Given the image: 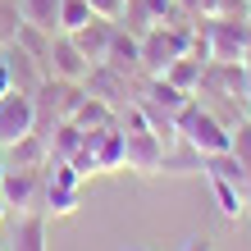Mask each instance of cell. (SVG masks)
<instances>
[{"label":"cell","instance_id":"1","mask_svg":"<svg viewBox=\"0 0 251 251\" xmlns=\"http://www.w3.org/2000/svg\"><path fill=\"white\" fill-rule=\"evenodd\" d=\"M174 128H178V137L192 146V151H201V155H219V151H228V146H233V128L219 119L215 110H205L197 96L174 114Z\"/></svg>","mask_w":251,"mask_h":251},{"label":"cell","instance_id":"2","mask_svg":"<svg viewBox=\"0 0 251 251\" xmlns=\"http://www.w3.org/2000/svg\"><path fill=\"white\" fill-rule=\"evenodd\" d=\"M137 55H142V69L151 73H165L178 55H187V27H169V23H155L137 37Z\"/></svg>","mask_w":251,"mask_h":251},{"label":"cell","instance_id":"3","mask_svg":"<svg viewBox=\"0 0 251 251\" xmlns=\"http://www.w3.org/2000/svg\"><path fill=\"white\" fill-rule=\"evenodd\" d=\"M27 132H37V100L14 87L9 96H0V146L19 142Z\"/></svg>","mask_w":251,"mask_h":251},{"label":"cell","instance_id":"4","mask_svg":"<svg viewBox=\"0 0 251 251\" xmlns=\"http://www.w3.org/2000/svg\"><path fill=\"white\" fill-rule=\"evenodd\" d=\"M205 46H210V64L247 60V19H215L205 27Z\"/></svg>","mask_w":251,"mask_h":251},{"label":"cell","instance_id":"5","mask_svg":"<svg viewBox=\"0 0 251 251\" xmlns=\"http://www.w3.org/2000/svg\"><path fill=\"white\" fill-rule=\"evenodd\" d=\"M46 73L50 78H64V82H87L92 60L78 50V41H73L69 32H55L50 37V55H46Z\"/></svg>","mask_w":251,"mask_h":251},{"label":"cell","instance_id":"6","mask_svg":"<svg viewBox=\"0 0 251 251\" xmlns=\"http://www.w3.org/2000/svg\"><path fill=\"white\" fill-rule=\"evenodd\" d=\"M87 146H92V155H96V174H114V169H124V160H128V132L119 124L92 128L87 132Z\"/></svg>","mask_w":251,"mask_h":251},{"label":"cell","instance_id":"7","mask_svg":"<svg viewBox=\"0 0 251 251\" xmlns=\"http://www.w3.org/2000/svg\"><path fill=\"white\" fill-rule=\"evenodd\" d=\"M165 151H169V142L160 137V132H151V128L128 132V160H124V169H132V174H160Z\"/></svg>","mask_w":251,"mask_h":251},{"label":"cell","instance_id":"8","mask_svg":"<svg viewBox=\"0 0 251 251\" xmlns=\"http://www.w3.org/2000/svg\"><path fill=\"white\" fill-rule=\"evenodd\" d=\"M0 197H5L9 210H37V201H41V174L37 169H5V178H0Z\"/></svg>","mask_w":251,"mask_h":251},{"label":"cell","instance_id":"9","mask_svg":"<svg viewBox=\"0 0 251 251\" xmlns=\"http://www.w3.org/2000/svg\"><path fill=\"white\" fill-rule=\"evenodd\" d=\"M5 64H9L14 87H19V92H27V96H37V92H41V82L50 78L46 64H41L37 55H27L23 46H5Z\"/></svg>","mask_w":251,"mask_h":251},{"label":"cell","instance_id":"10","mask_svg":"<svg viewBox=\"0 0 251 251\" xmlns=\"http://www.w3.org/2000/svg\"><path fill=\"white\" fill-rule=\"evenodd\" d=\"M46 160H50V142L41 132H27V137L5 146V165L9 169H46Z\"/></svg>","mask_w":251,"mask_h":251},{"label":"cell","instance_id":"11","mask_svg":"<svg viewBox=\"0 0 251 251\" xmlns=\"http://www.w3.org/2000/svg\"><path fill=\"white\" fill-rule=\"evenodd\" d=\"M69 37L78 41V50H82L92 64H105V55H110V37H114V23L92 19V23H82L78 32H69Z\"/></svg>","mask_w":251,"mask_h":251},{"label":"cell","instance_id":"12","mask_svg":"<svg viewBox=\"0 0 251 251\" xmlns=\"http://www.w3.org/2000/svg\"><path fill=\"white\" fill-rule=\"evenodd\" d=\"M215 192V210L228 219V224H238V219L247 215V201H251V192H242L238 183H224V178H205Z\"/></svg>","mask_w":251,"mask_h":251},{"label":"cell","instance_id":"13","mask_svg":"<svg viewBox=\"0 0 251 251\" xmlns=\"http://www.w3.org/2000/svg\"><path fill=\"white\" fill-rule=\"evenodd\" d=\"M201 73H205V60H197V55H178L165 73H155V78H169L178 92H187V96H197L201 92Z\"/></svg>","mask_w":251,"mask_h":251},{"label":"cell","instance_id":"14","mask_svg":"<svg viewBox=\"0 0 251 251\" xmlns=\"http://www.w3.org/2000/svg\"><path fill=\"white\" fill-rule=\"evenodd\" d=\"M9 251H46V215H37V210L19 215V224H14V247Z\"/></svg>","mask_w":251,"mask_h":251},{"label":"cell","instance_id":"15","mask_svg":"<svg viewBox=\"0 0 251 251\" xmlns=\"http://www.w3.org/2000/svg\"><path fill=\"white\" fill-rule=\"evenodd\" d=\"M205 178H224V183H238L242 192H251V174H247V165H242L233 151L205 155Z\"/></svg>","mask_w":251,"mask_h":251},{"label":"cell","instance_id":"16","mask_svg":"<svg viewBox=\"0 0 251 251\" xmlns=\"http://www.w3.org/2000/svg\"><path fill=\"white\" fill-rule=\"evenodd\" d=\"M73 124H78L82 132H92V128H105V124H114V105L87 92V96H82V105L73 110Z\"/></svg>","mask_w":251,"mask_h":251},{"label":"cell","instance_id":"17","mask_svg":"<svg viewBox=\"0 0 251 251\" xmlns=\"http://www.w3.org/2000/svg\"><path fill=\"white\" fill-rule=\"evenodd\" d=\"M82 137H87V132L73 124V119H60V124L46 132V142H50V160H69V155L82 146Z\"/></svg>","mask_w":251,"mask_h":251},{"label":"cell","instance_id":"18","mask_svg":"<svg viewBox=\"0 0 251 251\" xmlns=\"http://www.w3.org/2000/svg\"><path fill=\"white\" fill-rule=\"evenodd\" d=\"M23 23L46 27V32H60V0H19Z\"/></svg>","mask_w":251,"mask_h":251},{"label":"cell","instance_id":"19","mask_svg":"<svg viewBox=\"0 0 251 251\" xmlns=\"http://www.w3.org/2000/svg\"><path fill=\"white\" fill-rule=\"evenodd\" d=\"M41 201H46V205H41L46 215L64 219V215H73V210H78L82 192H73V187H50V183H46V192H41Z\"/></svg>","mask_w":251,"mask_h":251},{"label":"cell","instance_id":"20","mask_svg":"<svg viewBox=\"0 0 251 251\" xmlns=\"http://www.w3.org/2000/svg\"><path fill=\"white\" fill-rule=\"evenodd\" d=\"M96 14L87 0H60V32H78L82 23H92Z\"/></svg>","mask_w":251,"mask_h":251},{"label":"cell","instance_id":"21","mask_svg":"<svg viewBox=\"0 0 251 251\" xmlns=\"http://www.w3.org/2000/svg\"><path fill=\"white\" fill-rule=\"evenodd\" d=\"M19 0H0V46H14V37H19Z\"/></svg>","mask_w":251,"mask_h":251},{"label":"cell","instance_id":"22","mask_svg":"<svg viewBox=\"0 0 251 251\" xmlns=\"http://www.w3.org/2000/svg\"><path fill=\"white\" fill-rule=\"evenodd\" d=\"M228 151L238 155L242 165H247V174H251V114H247V119H238V124H233V146H228Z\"/></svg>","mask_w":251,"mask_h":251},{"label":"cell","instance_id":"23","mask_svg":"<svg viewBox=\"0 0 251 251\" xmlns=\"http://www.w3.org/2000/svg\"><path fill=\"white\" fill-rule=\"evenodd\" d=\"M87 5H92V14H96V19H105V23H119L128 0H87Z\"/></svg>","mask_w":251,"mask_h":251},{"label":"cell","instance_id":"24","mask_svg":"<svg viewBox=\"0 0 251 251\" xmlns=\"http://www.w3.org/2000/svg\"><path fill=\"white\" fill-rule=\"evenodd\" d=\"M14 92V78H9V64H5V46H0V96Z\"/></svg>","mask_w":251,"mask_h":251},{"label":"cell","instance_id":"25","mask_svg":"<svg viewBox=\"0 0 251 251\" xmlns=\"http://www.w3.org/2000/svg\"><path fill=\"white\" fill-rule=\"evenodd\" d=\"M183 251H215V247H210V238H201V233H192V238L183 242Z\"/></svg>","mask_w":251,"mask_h":251},{"label":"cell","instance_id":"26","mask_svg":"<svg viewBox=\"0 0 251 251\" xmlns=\"http://www.w3.org/2000/svg\"><path fill=\"white\" fill-rule=\"evenodd\" d=\"M242 105H247V114H251V60H247V96H242Z\"/></svg>","mask_w":251,"mask_h":251},{"label":"cell","instance_id":"27","mask_svg":"<svg viewBox=\"0 0 251 251\" xmlns=\"http://www.w3.org/2000/svg\"><path fill=\"white\" fill-rule=\"evenodd\" d=\"M14 210H9V205H5V197H0V224H5V219H9Z\"/></svg>","mask_w":251,"mask_h":251},{"label":"cell","instance_id":"28","mask_svg":"<svg viewBox=\"0 0 251 251\" xmlns=\"http://www.w3.org/2000/svg\"><path fill=\"white\" fill-rule=\"evenodd\" d=\"M5 169H9V165H5V146H0V178H5Z\"/></svg>","mask_w":251,"mask_h":251},{"label":"cell","instance_id":"29","mask_svg":"<svg viewBox=\"0 0 251 251\" xmlns=\"http://www.w3.org/2000/svg\"><path fill=\"white\" fill-rule=\"evenodd\" d=\"M247 60H251V23H247Z\"/></svg>","mask_w":251,"mask_h":251},{"label":"cell","instance_id":"30","mask_svg":"<svg viewBox=\"0 0 251 251\" xmlns=\"http://www.w3.org/2000/svg\"><path fill=\"white\" fill-rule=\"evenodd\" d=\"M132 251H146V247H132Z\"/></svg>","mask_w":251,"mask_h":251},{"label":"cell","instance_id":"31","mask_svg":"<svg viewBox=\"0 0 251 251\" xmlns=\"http://www.w3.org/2000/svg\"><path fill=\"white\" fill-rule=\"evenodd\" d=\"M0 251H9V247H0Z\"/></svg>","mask_w":251,"mask_h":251},{"label":"cell","instance_id":"32","mask_svg":"<svg viewBox=\"0 0 251 251\" xmlns=\"http://www.w3.org/2000/svg\"><path fill=\"white\" fill-rule=\"evenodd\" d=\"M247 210H251V201H247Z\"/></svg>","mask_w":251,"mask_h":251}]
</instances>
